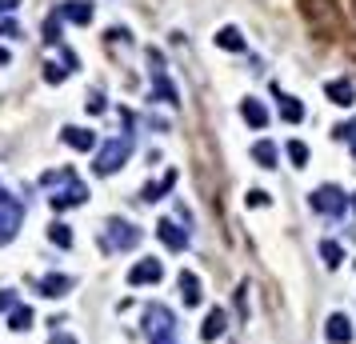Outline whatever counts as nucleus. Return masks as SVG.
<instances>
[{
  "label": "nucleus",
  "instance_id": "obj_16",
  "mask_svg": "<svg viewBox=\"0 0 356 344\" xmlns=\"http://www.w3.org/2000/svg\"><path fill=\"white\" fill-rule=\"evenodd\" d=\"M60 16L72 24H88L93 21V4L88 0H69V4H60Z\"/></svg>",
  "mask_w": 356,
  "mask_h": 344
},
{
  "label": "nucleus",
  "instance_id": "obj_31",
  "mask_svg": "<svg viewBox=\"0 0 356 344\" xmlns=\"http://www.w3.org/2000/svg\"><path fill=\"white\" fill-rule=\"evenodd\" d=\"M4 308H16V293H0V312Z\"/></svg>",
  "mask_w": 356,
  "mask_h": 344
},
{
  "label": "nucleus",
  "instance_id": "obj_26",
  "mask_svg": "<svg viewBox=\"0 0 356 344\" xmlns=\"http://www.w3.org/2000/svg\"><path fill=\"white\" fill-rule=\"evenodd\" d=\"M64 76H69V69H60V65H45V80H48V84H60Z\"/></svg>",
  "mask_w": 356,
  "mask_h": 344
},
{
  "label": "nucleus",
  "instance_id": "obj_6",
  "mask_svg": "<svg viewBox=\"0 0 356 344\" xmlns=\"http://www.w3.org/2000/svg\"><path fill=\"white\" fill-rule=\"evenodd\" d=\"M88 200V188L76 181V172H72L69 181H64V188H56L52 196H48V205H52V212H64V208H76Z\"/></svg>",
  "mask_w": 356,
  "mask_h": 344
},
{
  "label": "nucleus",
  "instance_id": "obj_22",
  "mask_svg": "<svg viewBox=\"0 0 356 344\" xmlns=\"http://www.w3.org/2000/svg\"><path fill=\"white\" fill-rule=\"evenodd\" d=\"M8 328H12V332H28V328H32V308H28V304H16Z\"/></svg>",
  "mask_w": 356,
  "mask_h": 344
},
{
  "label": "nucleus",
  "instance_id": "obj_25",
  "mask_svg": "<svg viewBox=\"0 0 356 344\" xmlns=\"http://www.w3.org/2000/svg\"><path fill=\"white\" fill-rule=\"evenodd\" d=\"M288 157H292L296 168H305V164H309V148H305L300 140H288Z\"/></svg>",
  "mask_w": 356,
  "mask_h": 344
},
{
  "label": "nucleus",
  "instance_id": "obj_23",
  "mask_svg": "<svg viewBox=\"0 0 356 344\" xmlns=\"http://www.w3.org/2000/svg\"><path fill=\"white\" fill-rule=\"evenodd\" d=\"M48 240L60 244V249H72V229L69 225H60V220H52V225H48Z\"/></svg>",
  "mask_w": 356,
  "mask_h": 344
},
{
  "label": "nucleus",
  "instance_id": "obj_8",
  "mask_svg": "<svg viewBox=\"0 0 356 344\" xmlns=\"http://www.w3.org/2000/svg\"><path fill=\"white\" fill-rule=\"evenodd\" d=\"M161 276H165V264H161V260H141V264L128 268V284L141 288V284H156Z\"/></svg>",
  "mask_w": 356,
  "mask_h": 344
},
{
  "label": "nucleus",
  "instance_id": "obj_7",
  "mask_svg": "<svg viewBox=\"0 0 356 344\" xmlns=\"http://www.w3.org/2000/svg\"><path fill=\"white\" fill-rule=\"evenodd\" d=\"M344 192L336 188V184H320V188H312V208L316 212H324V216H340L344 212Z\"/></svg>",
  "mask_w": 356,
  "mask_h": 344
},
{
  "label": "nucleus",
  "instance_id": "obj_14",
  "mask_svg": "<svg viewBox=\"0 0 356 344\" xmlns=\"http://www.w3.org/2000/svg\"><path fill=\"white\" fill-rule=\"evenodd\" d=\"M60 137H64V144H69V148H76V152H88V148H96V133H88V128H76V124H69Z\"/></svg>",
  "mask_w": 356,
  "mask_h": 344
},
{
  "label": "nucleus",
  "instance_id": "obj_28",
  "mask_svg": "<svg viewBox=\"0 0 356 344\" xmlns=\"http://www.w3.org/2000/svg\"><path fill=\"white\" fill-rule=\"evenodd\" d=\"M336 137L353 140V157H356V120H348V124H340V128H336Z\"/></svg>",
  "mask_w": 356,
  "mask_h": 344
},
{
  "label": "nucleus",
  "instance_id": "obj_1",
  "mask_svg": "<svg viewBox=\"0 0 356 344\" xmlns=\"http://www.w3.org/2000/svg\"><path fill=\"white\" fill-rule=\"evenodd\" d=\"M144 336L148 344H176V317L165 304H148L144 308Z\"/></svg>",
  "mask_w": 356,
  "mask_h": 344
},
{
  "label": "nucleus",
  "instance_id": "obj_19",
  "mask_svg": "<svg viewBox=\"0 0 356 344\" xmlns=\"http://www.w3.org/2000/svg\"><path fill=\"white\" fill-rule=\"evenodd\" d=\"M276 96H281V89H276ZM281 116H285L288 124H300L305 120V104L296 96H281Z\"/></svg>",
  "mask_w": 356,
  "mask_h": 344
},
{
  "label": "nucleus",
  "instance_id": "obj_13",
  "mask_svg": "<svg viewBox=\"0 0 356 344\" xmlns=\"http://www.w3.org/2000/svg\"><path fill=\"white\" fill-rule=\"evenodd\" d=\"M224 328H228V312H224V308H209L204 328H200V341H216V336H224Z\"/></svg>",
  "mask_w": 356,
  "mask_h": 344
},
{
  "label": "nucleus",
  "instance_id": "obj_5",
  "mask_svg": "<svg viewBox=\"0 0 356 344\" xmlns=\"http://www.w3.org/2000/svg\"><path fill=\"white\" fill-rule=\"evenodd\" d=\"M21 220H24V205L16 196L0 192V244H8V240L21 232Z\"/></svg>",
  "mask_w": 356,
  "mask_h": 344
},
{
  "label": "nucleus",
  "instance_id": "obj_10",
  "mask_svg": "<svg viewBox=\"0 0 356 344\" xmlns=\"http://www.w3.org/2000/svg\"><path fill=\"white\" fill-rule=\"evenodd\" d=\"M324 96H329L333 104H340V108H348V104L356 100V84L348 80V76H336V80L324 84Z\"/></svg>",
  "mask_w": 356,
  "mask_h": 344
},
{
  "label": "nucleus",
  "instance_id": "obj_18",
  "mask_svg": "<svg viewBox=\"0 0 356 344\" xmlns=\"http://www.w3.org/2000/svg\"><path fill=\"white\" fill-rule=\"evenodd\" d=\"M172 184H176V172H165V181L144 184V188H141V200H148V205H152V200H161V196H165V192L172 188Z\"/></svg>",
  "mask_w": 356,
  "mask_h": 344
},
{
  "label": "nucleus",
  "instance_id": "obj_30",
  "mask_svg": "<svg viewBox=\"0 0 356 344\" xmlns=\"http://www.w3.org/2000/svg\"><path fill=\"white\" fill-rule=\"evenodd\" d=\"M84 108H88V113H104V96H100V92H93V96H88V104H84Z\"/></svg>",
  "mask_w": 356,
  "mask_h": 344
},
{
  "label": "nucleus",
  "instance_id": "obj_2",
  "mask_svg": "<svg viewBox=\"0 0 356 344\" xmlns=\"http://www.w3.org/2000/svg\"><path fill=\"white\" fill-rule=\"evenodd\" d=\"M100 244H104V253H128V249L141 244V229L128 225V220H120V216H112V220H104Z\"/></svg>",
  "mask_w": 356,
  "mask_h": 344
},
{
  "label": "nucleus",
  "instance_id": "obj_17",
  "mask_svg": "<svg viewBox=\"0 0 356 344\" xmlns=\"http://www.w3.org/2000/svg\"><path fill=\"white\" fill-rule=\"evenodd\" d=\"M240 116H244L252 128H268V108H264L261 100H244V104H240Z\"/></svg>",
  "mask_w": 356,
  "mask_h": 344
},
{
  "label": "nucleus",
  "instance_id": "obj_4",
  "mask_svg": "<svg viewBox=\"0 0 356 344\" xmlns=\"http://www.w3.org/2000/svg\"><path fill=\"white\" fill-rule=\"evenodd\" d=\"M148 69H152V96L165 100V104H180V92L172 89L168 69H165V56H161L156 48H148Z\"/></svg>",
  "mask_w": 356,
  "mask_h": 344
},
{
  "label": "nucleus",
  "instance_id": "obj_27",
  "mask_svg": "<svg viewBox=\"0 0 356 344\" xmlns=\"http://www.w3.org/2000/svg\"><path fill=\"white\" fill-rule=\"evenodd\" d=\"M45 41H48V45H56V41H60V21H56V16H48V24H45Z\"/></svg>",
  "mask_w": 356,
  "mask_h": 344
},
{
  "label": "nucleus",
  "instance_id": "obj_12",
  "mask_svg": "<svg viewBox=\"0 0 356 344\" xmlns=\"http://www.w3.org/2000/svg\"><path fill=\"white\" fill-rule=\"evenodd\" d=\"M36 288H40V297H64V293H69L72 288V276H64V273H48V276H40V280H36Z\"/></svg>",
  "mask_w": 356,
  "mask_h": 344
},
{
  "label": "nucleus",
  "instance_id": "obj_15",
  "mask_svg": "<svg viewBox=\"0 0 356 344\" xmlns=\"http://www.w3.org/2000/svg\"><path fill=\"white\" fill-rule=\"evenodd\" d=\"M180 297L189 308H196L200 300H204V288H200V276L196 273H180Z\"/></svg>",
  "mask_w": 356,
  "mask_h": 344
},
{
  "label": "nucleus",
  "instance_id": "obj_35",
  "mask_svg": "<svg viewBox=\"0 0 356 344\" xmlns=\"http://www.w3.org/2000/svg\"><path fill=\"white\" fill-rule=\"evenodd\" d=\"M353 208H356V196H353Z\"/></svg>",
  "mask_w": 356,
  "mask_h": 344
},
{
  "label": "nucleus",
  "instance_id": "obj_33",
  "mask_svg": "<svg viewBox=\"0 0 356 344\" xmlns=\"http://www.w3.org/2000/svg\"><path fill=\"white\" fill-rule=\"evenodd\" d=\"M16 4H21V0H0V16H4V12H12Z\"/></svg>",
  "mask_w": 356,
  "mask_h": 344
},
{
  "label": "nucleus",
  "instance_id": "obj_24",
  "mask_svg": "<svg viewBox=\"0 0 356 344\" xmlns=\"http://www.w3.org/2000/svg\"><path fill=\"white\" fill-rule=\"evenodd\" d=\"M320 256H324V264H329V268H340V260H344V253H340V244H336V240H320Z\"/></svg>",
  "mask_w": 356,
  "mask_h": 344
},
{
  "label": "nucleus",
  "instance_id": "obj_20",
  "mask_svg": "<svg viewBox=\"0 0 356 344\" xmlns=\"http://www.w3.org/2000/svg\"><path fill=\"white\" fill-rule=\"evenodd\" d=\"M216 45L228 48V52H244V36H240V28L228 24V28H220V32H216Z\"/></svg>",
  "mask_w": 356,
  "mask_h": 344
},
{
  "label": "nucleus",
  "instance_id": "obj_29",
  "mask_svg": "<svg viewBox=\"0 0 356 344\" xmlns=\"http://www.w3.org/2000/svg\"><path fill=\"white\" fill-rule=\"evenodd\" d=\"M268 205V192H264V188H252V192H248V208H264Z\"/></svg>",
  "mask_w": 356,
  "mask_h": 344
},
{
  "label": "nucleus",
  "instance_id": "obj_32",
  "mask_svg": "<svg viewBox=\"0 0 356 344\" xmlns=\"http://www.w3.org/2000/svg\"><path fill=\"white\" fill-rule=\"evenodd\" d=\"M48 344H76V336H69V332H56Z\"/></svg>",
  "mask_w": 356,
  "mask_h": 344
},
{
  "label": "nucleus",
  "instance_id": "obj_9",
  "mask_svg": "<svg viewBox=\"0 0 356 344\" xmlns=\"http://www.w3.org/2000/svg\"><path fill=\"white\" fill-rule=\"evenodd\" d=\"M156 236L165 240V249H172V253H185V249H189V232L180 229L176 220H161V225H156Z\"/></svg>",
  "mask_w": 356,
  "mask_h": 344
},
{
  "label": "nucleus",
  "instance_id": "obj_34",
  "mask_svg": "<svg viewBox=\"0 0 356 344\" xmlns=\"http://www.w3.org/2000/svg\"><path fill=\"white\" fill-rule=\"evenodd\" d=\"M8 60H12V56H8V52H4V48H0V65H8Z\"/></svg>",
  "mask_w": 356,
  "mask_h": 344
},
{
  "label": "nucleus",
  "instance_id": "obj_3",
  "mask_svg": "<svg viewBox=\"0 0 356 344\" xmlns=\"http://www.w3.org/2000/svg\"><path fill=\"white\" fill-rule=\"evenodd\" d=\"M128 157H132V133H124V137H112L108 144H104V148H100V152H96V164H93L96 176H112L120 164L128 161Z\"/></svg>",
  "mask_w": 356,
  "mask_h": 344
},
{
  "label": "nucleus",
  "instance_id": "obj_21",
  "mask_svg": "<svg viewBox=\"0 0 356 344\" xmlns=\"http://www.w3.org/2000/svg\"><path fill=\"white\" fill-rule=\"evenodd\" d=\"M252 157H257L261 168H276V144H272V140H257V144H252Z\"/></svg>",
  "mask_w": 356,
  "mask_h": 344
},
{
  "label": "nucleus",
  "instance_id": "obj_11",
  "mask_svg": "<svg viewBox=\"0 0 356 344\" xmlns=\"http://www.w3.org/2000/svg\"><path fill=\"white\" fill-rule=\"evenodd\" d=\"M324 336L333 344H353V321H348L344 312H333L329 324H324Z\"/></svg>",
  "mask_w": 356,
  "mask_h": 344
}]
</instances>
